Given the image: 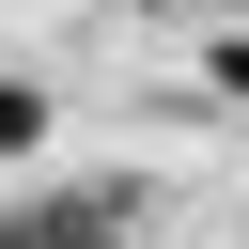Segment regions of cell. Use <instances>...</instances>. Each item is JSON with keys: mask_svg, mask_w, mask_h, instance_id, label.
Returning a JSON list of instances; mask_svg holds the SVG:
<instances>
[{"mask_svg": "<svg viewBox=\"0 0 249 249\" xmlns=\"http://www.w3.org/2000/svg\"><path fill=\"white\" fill-rule=\"evenodd\" d=\"M109 187H78V202H31V218H0V249H62V218H93Z\"/></svg>", "mask_w": 249, "mask_h": 249, "instance_id": "obj_1", "label": "cell"}, {"mask_svg": "<svg viewBox=\"0 0 249 249\" xmlns=\"http://www.w3.org/2000/svg\"><path fill=\"white\" fill-rule=\"evenodd\" d=\"M31 140H47V93H16V78H0V156H31Z\"/></svg>", "mask_w": 249, "mask_h": 249, "instance_id": "obj_2", "label": "cell"}, {"mask_svg": "<svg viewBox=\"0 0 249 249\" xmlns=\"http://www.w3.org/2000/svg\"><path fill=\"white\" fill-rule=\"evenodd\" d=\"M218 93H249V31H233V47H218Z\"/></svg>", "mask_w": 249, "mask_h": 249, "instance_id": "obj_3", "label": "cell"}]
</instances>
